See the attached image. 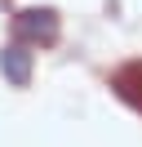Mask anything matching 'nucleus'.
I'll list each match as a JSON object with an SVG mask.
<instances>
[{"mask_svg":"<svg viewBox=\"0 0 142 147\" xmlns=\"http://www.w3.org/2000/svg\"><path fill=\"white\" fill-rule=\"evenodd\" d=\"M0 76H5L9 85H31V49L27 45H9L5 54H0Z\"/></svg>","mask_w":142,"mask_h":147,"instance_id":"2","label":"nucleus"},{"mask_svg":"<svg viewBox=\"0 0 142 147\" xmlns=\"http://www.w3.org/2000/svg\"><path fill=\"white\" fill-rule=\"evenodd\" d=\"M111 89L120 94L129 107H138L142 111V63H129V67H120V71L111 76Z\"/></svg>","mask_w":142,"mask_h":147,"instance_id":"3","label":"nucleus"},{"mask_svg":"<svg viewBox=\"0 0 142 147\" xmlns=\"http://www.w3.org/2000/svg\"><path fill=\"white\" fill-rule=\"evenodd\" d=\"M18 40H31V45H53L58 40V13L53 9H22L13 18Z\"/></svg>","mask_w":142,"mask_h":147,"instance_id":"1","label":"nucleus"}]
</instances>
